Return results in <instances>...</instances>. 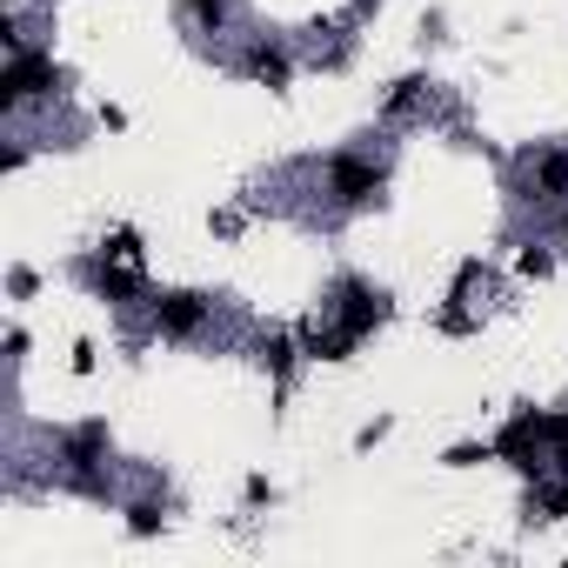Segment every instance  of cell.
Listing matches in <instances>:
<instances>
[{
    "label": "cell",
    "instance_id": "6da1fadb",
    "mask_svg": "<svg viewBox=\"0 0 568 568\" xmlns=\"http://www.w3.org/2000/svg\"><path fill=\"white\" fill-rule=\"evenodd\" d=\"M541 442H548V415H535V408H521V415H508V428L495 435V455L535 475V468H541Z\"/></svg>",
    "mask_w": 568,
    "mask_h": 568
},
{
    "label": "cell",
    "instance_id": "7a4b0ae2",
    "mask_svg": "<svg viewBox=\"0 0 568 568\" xmlns=\"http://www.w3.org/2000/svg\"><path fill=\"white\" fill-rule=\"evenodd\" d=\"M388 315H395V308H388L382 288H368V281H342V328H348L355 342H368Z\"/></svg>",
    "mask_w": 568,
    "mask_h": 568
},
{
    "label": "cell",
    "instance_id": "3957f363",
    "mask_svg": "<svg viewBox=\"0 0 568 568\" xmlns=\"http://www.w3.org/2000/svg\"><path fill=\"white\" fill-rule=\"evenodd\" d=\"M328 187H335L342 207H368V201L382 194V168H368V161H355V154H335V161H328Z\"/></svg>",
    "mask_w": 568,
    "mask_h": 568
},
{
    "label": "cell",
    "instance_id": "277c9868",
    "mask_svg": "<svg viewBox=\"0 0 568 568\" xmlns=\"http://www.w3.org/2000/svg\"><path fill=\"white\" fill-rule=\"evenodd\" d=\"M48 88H54V61H41V54H14L8 81H0V101L21 108V101H34V94H48Z\"/></svg>",
    "mask_w": 568,
    "mask_h": 568
},
{
    "label": "cell",
    "instance_id": "5b68a950",
    "mask_svg": "<svg viewBox=\"0 0 568 568\" xmlns=\"http://www.w3.org/2000/svg\"><path fill=\"white\" fill-rule=\"evenodd\" d=\"M154 322H161V335H194L201 322H207V295H194V288H174V295H161L154 302Z\"/></svg>",
    "mask_w": 568,
    "mask_h": 568
},
{
    "label": "cell",
    "instance_id": "8992f818",
    "mask_svg": "<svg viewBox=\"0 0 568 568\" xmlns=\"http://www.w3.org/2000/svg\"><path fill=\"white\" fill-rule=\"evenodd\" d=\"M88 281H94L101 302H134V288H141L128 267H108V261H88Z\"/></svg>",
    "mask_w": 568,
    "mask_h": 568
},
{
    "label": "cell",
    "instance_id": "52a82bcc",
    "mask_svg": "<svg viewBox=\"0 0 568 568\" xmlns=\"http://www.w3.org/2000/svg\"><path fill=\"white\" fill-rule=\"evenodd\" d=\"M101 448H108V428H101V422H88V428H74V435H68V462H74V475H81V481H88V468H94V455H101Z\"/></svg>",
    "mask_w": 568,
    "mask_h": 568
},
{
    "label": "cell",
    "instance_id": "ba28073f",
    "mask_svg": "<svg viewBox=\"0 0 568 568\" xmlns=\"http://www.w3.org/2000/svg\"><path fill=\"white\" fill-rule=\"evenodd\" d=\"M247 74L281 94V88H288V54H281V48H247Z\"/></svg>",
    "mask_w": 568,
    "mask_h": 568
},
{
    "label": "cell",
    "instance_id": "9c48e42d",
    "mask_svg": "<svg viewBox=\"0 0 568 568\" xmlns=\"http://www.w3.org/2000/svg\"><path fill=\"white\" fill-rule=\"evenodd\" d=\"M315 362H348V348H355V335L335 322V328H308V342H302Z\"/></svg>",
    "mask_w": 568,
    "mask_h": 568
},
{
    "label": "cell",
    "instance_id": "30bf717a",
    "mask_svg": "<svg viewBox=\"0 0 568 568\" xmlns=\"http://www.w3.org/2000/svg\"><path fill=\"white\" fill-rule=\"evenodd\" d=\"M261 362H267L274 375H288V368H295V342H288V335H267V342H261Z\"/></svg>",
    "mask_w": 568,
    "mask_h": 568
},
{
    "label": "cell",
    "instance_id": "8fae6325",
    "mask_svg": "<svg viewBox=\"0 0 568 568\" xmlns=\"http://www.w3.org/2000/svg\"><path fill=\"white\" fill-rule=\"evenodd\" d=\"M541 194H568V154H541Z\"/></svg>",
    "mask_w": 568,
    "mask_h": 568
},
{
    "label": "cell",
    "instance_id": "7c38bea8",
    "mask_svg": "<svg viewBox=\"0 0 568 568\" xmlns=\"http://www.w3.org/2000/svg\"><path fill=\"white\" fill-rule=\"evenodd\" d=\"M535 508H541V521L568 515V488H548V481H541V488H535V501H528V515H535Z\"/></svg>",
    "mask_w": 568,
    "mask_h": 568
},
{
    "label": "cell",
    "instance_id": "4fadbf2b",
    "mask_svg": "<svg viewBox=\"0 0 568 568\" xmlns=\"http://www.w3.org/2000/svg\"><path fill=\"white\" fill-rule=\"evenodd\" d=\"M128 528H134V535H154V528H161V508H154V501H134V508H128Z\"/></svg>",
    "mask_w": 568,
    "mask_h": 568
},
{
    "label": "cell",
    "instance_id": "5bb4252c",
    "mask_svg": "<svg viewBox=\"0 0 568 568\" xmlns=\"http://www.w3.org/2000/svg\"><path fill=\"white\" fill-rule=\"evenodd\" d=\"M548 267H555V254H548V247H528V254H521V274H548Z\"/></svg>",
    "mask_w": 568,
    "mask_h": 568
},
{
    "label": "cell",
    "instance_id": "9a60e30c",
    "mask_svg": "<svg viewBox=\"0 0 568 568\" xmlns=\"http://www.w3.org/2000/svg\"><path fill=\"white\" fill-rule=\"evenodd\" d=\"M415 94H422V81H415V74H408V81H395V94H388V108H408V101H415Z\"/></svg>",
    "mask_w": 568,
    "mask_h": 568
},
{
    "label": "cell",
    "instance_id": "2e32d148",
    "mask_svg": "<svg viewBox=\"0 0 568 568\" xmlns=\"http://www.w3.org/2000/svg\"><path fill=\"white\" fill-rule=\"evenodd\" d=\"M194 14H201L207 28H221V14H227V0H194Z\"/></svg>",
    "mask_w": 568,
    "mask_h": 568
},
{
    "label": "cell",
    "instance_id": "e0dca14e",
    "mask_svg": "<svg viewBox=\"0 0 568 568\" xmlns=\"http://www.w3.org/2000/svg\"><path fill=\"white\" fill-rule=\"evenodd\" d=\"M488 455H495V448H448V462H455V468H468V462H488Z\"/></svg>",
    "mask_w": 568,
    "mask_h": 568
},
{
    "label": "cell",
    "instance_id": "ac0fdd59",
    "mask_svg": "<svg viewBox=\"0 0 568 568\" xmlns=\"http://www.w3.org/2000/svg\"><path fill=\"white\" fill-rule=\"evenodd\" d=\"M561 234H568V221H561Z\"/></svg>",
    "mask_w": 568,
    "mask_h": 568
}]
</instances>
